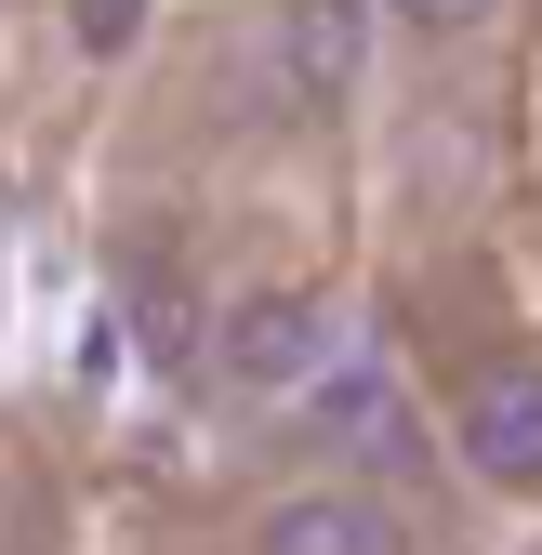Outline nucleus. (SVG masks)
<instances>
[{
    "instance_id": "nucleus-1",
    "label": "nucleus",
    "mask_w": 542,
    "mask_h": 555,
    "mask_svg": "<svg viewBox=\"0 0 542 555\" xmlns=\"http://www.w3.org/2000/svg\"><path fill=\"white\" fill-rule=\"evenodd\" d=\"M331 371V305H305V292H251V305H225V331H212V384H238V397H305Z\"/></svg>"
},
{
    "instance_id": "nucleus-2",
    "label": "nucleus",
    "mask_w": 542,
    "mask_h": 555,
    "mask_svg": "<svg viewBox=\"0 0 542 555\" xmlns=\"http://www.w3.org/2000/svg\"><path fill=\"white\" fill-rule=\"evenodd\" d=\"M358 0H279V14H264V53H251V93L264 106H331L358 80Z\"/></svg>"
},
{
    "instance_id": "nucleus-3",
    "label": "nucleus",
    "mask_w": 542,
    "mask_h": 555,
    "mask_svg": "<svg viewBox=\"0 0 542 555\" xmlns=\"http://www.w3.org/2000/svg\"><path fill=\"white\" fill-rule=\"evenodd\" d=\"M463 463L503 476V490H542V371H529V358L463 397Z\"/></svg>"
},
{
    "instance_id": "nucleus-4",
    "label": "nucleus",
    "mask_w": 542,
    "mask_h": 555,
    "mask_svg": "<svg viewBox=\"0 0 542 555\" xmlns=\"http://www.w3.org/2000/svg\"><path fill=\"white\" fill-rule=\"evenodd\" d=\"M251 555H411V529L384 503H279Z\"/></svg>"
},
{
    "instance_id": "nucleus-5",
    "label": "nucleus",
    "mask_w": 542,
    "mask_h": 555,
    "mask_svg": "<svg viewBox=\"0 0 542 555\" xmlns=\"http://www.w3.org/2000/svg\"><path fill=\"white\" fill-rule=\"evenodd\" d=\"M132 27H146V0H80V40H93V53H119Z\"/></svg>"
},
{
    "instance_id": "nucleus-6",
    "label": "nucleus",
    "mask_w": 542,
    "mask_h": 555,
    "mask_svg": "<svg viewBox=\"0 0 542 555\" xmlns=\"http://www.w3.org/2000/svg\"><path fill=\"white\" fill-rule=\"evenodd\" d=\"M397 14H411V27H477L490 0H397Z\"/></svg>"
}]
</instances>
